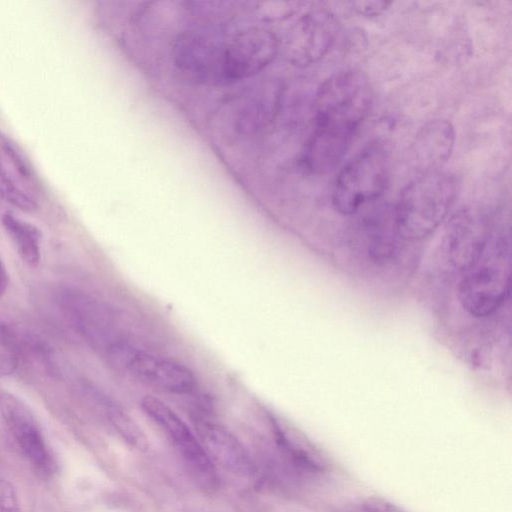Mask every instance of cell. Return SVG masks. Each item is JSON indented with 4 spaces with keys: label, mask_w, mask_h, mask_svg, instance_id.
<instances>
[{
    "label": "cell",
    "mask_w": 512,
    "mask_h": 512,
    "mask_svg": "<svg viewBox=\"0 0 512 512\" xmlns=\"http://www.w3.org/2000/svg\"><path fill=\"white\" fill-rule=\"evenodd\" d=\"M338 23L325 10L309 12L297 22L290 39V55L297 64H311L325 56L333 46Z\"/></svg>",
    "instance_id": "9"
},
{
    "label": "cell",
    "mask_w": 512,
    "mask_h": 512,
    "mask_svg": "<svg viewBox=\"0 0 512 512\" xmlns=\"http://www.w3.org/2000/svg\"><path fill=\"white\" fill-rule=\"evenodd\" d=\"M457 182L439 170L425 171L401 191L394 213V225L405 239L430 235L446 218L454 204Z\"/></svg>",
    "instance_id": "2"
},
{
    "label": "cell",
    "mask_w": 512,
    "mask_h": 512,
    "mask_svg": "<svg viewBox=\"0 0 512 512\" xmlns=\"http://www.w3.org/2000/svg\"><path fill=\"white\" fill-rule=\"evenodd\" d=\"M0 416L28 461L38 471L51 473L53 460L29 407L17 396L0 390Z\"/></svg>",
    "instance_id": "6"
},
{
    "label": "cell",
    "mask_w": 512,
    "mask_h": 512,
    "mask_svg": "<svg viewBox=\"0 0 512 512\" xmlns=\"http://www.w3.org/2000/svg\"><path fill=\"white\" fill-rule=\"evenodd\" d=\"M273 428L278 446L298 467L313 473L329 468L325 453L304 434L278 420H273Z\"/></svg>",
    "instance_id": "13"
},
{
    "label": "cell",
    "mask_w": 512,
    "mask_h": 512,
    "mask_svg": "<svg viewBox=\"0 0 512 512\" xmlns=\"http://www.w3.org/2000/svg\"><path fill=\"white\" fill-rule=\"evenodd\" d=\"M0 512H22L14 486L7 480H0Z\"/></svg>",
    "instance_id": "18"
},
{
    "label": "cell",
    "mask_w": 512,
    "mask_h": 512,
    "mask_svg": "<svg viewBox=\"0 0 512 512\" xmlns=\"http://www.w3.org/2000/svg\"><path fill=\"white\" fill-rule=\"evenodd\" d=\"M124 355L129 373L143 384L173 394H187L196 387L192 370L173 359L128 349Z\"/></svg>",
    "instance_id": "8"
},
{
    "label": "cell",
    "mask_w": 512,
    "mask_h": 512,
    "mask_svg": "<svg viewBox=\"0 0 512 512\" xmlns=\"http://www.w3.org/2000/svg\"><path fill=\"white\" fill-rule=\"evenodd\" d=\"M352 4L358 13L373 16L382 13L391 3L386 1H357Z\"/></svg>",
    "instance_id": "20"
},
{
    "label": "cell",
    "mask_w": 512,
    "mask_h": 512,
    "mask_svg": "<svg viewBox=\"0 0 512 512\" xmlns=\"http://www.w3.org/2000/svg\"><path fill=\"white\" fill-rule=\"evenodd\" d=\"M145 414L168 436L191 478L206 492L219 487V476L211 458L186 423L163 401L146 395L141 400Z\"/></svg>",
    "instance_id": "5"
},
{
    "label": "cell",
    "mask_w": 512,
    "mask_h": 512,
    "mask_svg": "<svg viewBox=\"0 0 512 512\" xmlns=\"http://www.w3.org/2000/svg\"><path fill=\"white\" fill-rule=\"evenodd\" d=\"M15 366V361L13 359L0 360V371L8 372L11 371Z\"/></svg>",
    "instance_id": "22"
},
{
    "label": "cell",
    "mask_w": 512,
    "mask_h": 512,
    "mask_svg": "<svg viewBox=\"0 0 512 512\" xmlns=\"http://www.w3.org/2000/svg\"><path fill=\"white\" fill-rule=\"evenodd\" d=\"M459 285V299L471 315L492 314L510 292L509 242L503 234H490L476 261L465 271Z\"/></svg>",
    "instance_id": "3"
},
{
    "label": "cell",
    "mask_w": 512,
    "mask_h": 512,
    "mask_svg": "<svg viewBox=\"0 0 512 512\" xmlns=\"http://www.w3.org/2000/svg\"><path fill=\"white\" fill-rule=\"evenodd\" d=\"M490 233L482 217L463 210L455 215L446 232V252L450 261L465 271L481 254Z\"/></svg>",
    "instance_id": "10"
},
{
    "label": "cell",
    "mask_w": 512,
    "mask_h": 512,
    "mask_svg": "<svg viewBox=\"0 0 512 512\" xmlns=\"http://www.w3.org/2000/svg\"><path fill=\"white\" fill-rule=\"evenodd\" d=\"M9 285V276L8 272L3 264V262L0 260V297L5 294L7 288Z\"/></svg>",
    "instance_id": "21"
},
{
    "label": "cell",
    "mask_w": 512,
    "mask_h": 512,
    "mask_svg": "<svg viewBox=\"0 0 512 512\" xmlns=\"http://www.w3.org/2000/svg\"><path fill=\"white\" fill-rule=\"evenodd\" d=\"M364 512H405L390 501L380 497L366 498L362 503Z\"/></svg>",
    "instance_id": "19"
},
{
    "label": "cell",
    "mask_w": 512,
    "mask_h": 512,
    "mask_svg": "<svg viewBox=\"0 0 512 512\" xmlns=\"http://www.w3.org/2000/svg\"><path fill=\"white\" fill-rule=\"evenodd\" d=\"M2 225L16 246L21 259L35 267L41 259V231L33 224L10 213L2 216Z\"/></svg>",
    "instance_id": "14"
},
{
    "label": "cell",
    "mask_w": 512,
    "mask_h": 512,
    "mask_svg": "<svg viewBox=\"0 0 512 512\" xmlns=\"http://www.w3.org/2000/svg\"><path fill=\"white\" fill-rule=\"evenodd\" d=\"M455 141L452 124L444 119L431 120L425 124L415 138L416 160L427 171L437 170L450 157Z\"/></svg>",
    "instance_id": "12"
},
{
    "label": "cell",
    "mask_w": 512,
    "mask_h": 512,
    "mask_svg": "<svg viewBox=\"0 0 512 512\" xmlns=\"http://www.w3.org/2000/svg\"><path fill=\"white\" fill-rule=\"evenodd\" d=\"M372 99L369 80L359 70L337 72L321 84L315 101V127L302 155L311 170L326 174L341 162L370 111Z\"/></svg>",
    "instance_id": "1"
},
{
    "label": "cell",
    "mask_w": 512,
    "mask_h": 512,
    "mask_svg": "<svg viewBox=\"0 0 512 512\" xmlns=\"http://www.w3.org/2000/svg\"><path fill=\"white\" fill-rule=\"evenodd\" d=\"M195 426L199 441L212 461L241 476L254 474L249 453L227 428L203 418H197Z\"/></svg>",
    "instance_id": "11"
},
{
    "label": "cell",
    "mask_w": 512,
    "mask_h": 512,
    "mask_svg": "<svg viewBox=\"0 0 512 512\" xmlns=\"http://www.w3.org/2000/svg\"><path fill=\"white\" fill-rule=\"evenodd\" d=\"M106 413L115 429L131 446L137 449L146 447V438L139 427L123 410L105 401Z\"/></svg>",
    "instance_id": "17"
},
{
    "label": "cell",
    "mask_w": 512,
    "mask_h": 512,
    "mask_svg": "<svg viewBox=\"0 0 512 512\" xmlns=\"http://www.w3.org/2000/svg\"><path fill=\"white\" fill-rule=\"evenodd\" d=\"M0 345L15 355L27 352L47 359L50 356L48 347L39 339L25 335L0 317Z\"/></svg>",
    "instance_id": "16"
},
{
    "label": "cell",
    "mask_w": 512,
    "mask_h": 512,
    "mask_svg": "<svg viewBox=\"0 0 512 512\" xmlns=\"http://www.w3.org/2000/svg\"><path fill=\"white\" fill-rule=\"evenodd\" d=\"M390 178V158L376 142L355 155L340 170L332 189V203L341 214L350 215L379 198Z\"/></svg>",
    "instance_id": "4"
},
{
    "label": "cell",
    "mask_w": 512,
    "mask_h": 512,
    "mask_svg": "<svg viewBox=\"0 0 512 512\" xmlns=\"http://www.w3.org/2000/svg\"><path fill=\"white\" fill-rule=\"evenodd\" d=\"M276 39L266 30L239 32L223 46L222 79L235 80L257 73L275 56Z\"/></svg>",
    "instance_id": "7"
},
{
    "label": "cell",
    "mask_w": 512,
    "mask_h": 512,
    "mask_svg": "<svg viewBox=\"0 0 512 512\" xmlns=\"http://www.w3.org/2000/svg\"><path fill=\"white\" fill-rule=\"evenodd\" d=\"M18 174L16 168L0 151V198L22 211L33 212L38 204L33 195L24 188V180Z\"/></svg>",
    "instance_id": "15"
}]
</instances>
